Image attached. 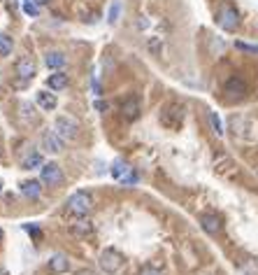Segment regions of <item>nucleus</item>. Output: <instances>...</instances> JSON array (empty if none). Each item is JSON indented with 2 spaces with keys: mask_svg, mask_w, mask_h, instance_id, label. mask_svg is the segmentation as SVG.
<instances>
[{
  "mask_svg": "<svg viewBox=\"0 0 258 275\" xmlns=\"http://www.w3.org/2000/svg\"><path fill=\"white\" fill-rule=\"evenodd\" d=\"M68 210L72 214H79V217H86V214L93 210V196L89 191H75V194L68 199Z\"/></svg>",
  "mask_w": 258,
  "mask_h": 275,
  "instance_id": "f257e3e1",
  "label": "nucleus"
},
{
  "mask_svg": "<svg viewBox=\"0 0 258 275\" xmlns=\"http://www.w3.org/2000/svg\"><path fill=\"white\" fill-rule=\"evenodd\" d=\"M54 131L58 133L63 140H75V138L79 135V122H77V117H72V114H61V117L56 119Z\"/></svg>",
  "mask_w": 258,
  "mask_h": 275,
  "instance_id": "f03ea898",
  "label": "nucleus"
},
{
  "mask_svg": "<svg viewBox=\"0 0 258 275\" xmlns=\"http://www.w3.org/2000/svg\"><path fill=\"white\" fill-rule=\"evenodd\" d=\"M217 24L221 26L223 31H235L240 26V12L235 10L230 3H223L221 7H219V14H217Z\"/></svg>",
  "mask_w": 258,
  "mask_h": 275,
  "instance_id": "7ed1b4c3",
  "label": "nucleus"
},
{
  "mask_svg": "<svg viewBox=\"0 0 258 275\" xmlns=\"http://www.w3.org/2000/svg\"><path fill=\"white\" fill-rule=\"evenodd\" d=\"M112 178L121 184H135L137 182L135 168H133L128 161H123V159H117V161L112 163Z\"/></svg>",
  "mask_w": 258,
  "mask_h": 275,
  "instance_id": "20e7f679",
  "label": "nucleus"
},
{
  "mask_svg": "<svg viewBox=\"0 0 258 275\" xmlns=\"http://www.w3.org/2000/svg\"><path fill=\"white\" fill-rule=\"evenodd\" d=\"M121 266H123V254L119 250H114V247H107V250L100 254V268L105 270L107 275L119 273Z\"/></svg>",
  "mask_w": 258,
  "mask_h": 275,
  "instance_id": "39448f33",
  "label": "nucleus"
},
{
  "mask_svg": "<svg viewBox=\"0 0 258 275\" xmlns=\"http://www.w3.org/2000/svg\"><path fill=\"white\" fill-rule=\"evenodd\" d=\"M40 178L45 184H49V187H56V184L63 182V170L58 163H45L40 170Z\"/></svg>",
  "mask_w": 258,
  "mask_h": 275,
  "instance_id": "423d86ee",
  "label": "nucleus"
},
{
  "mask_svg": "<svg viewBox=\"0 0 258 275\" xmlns=\"http://www.w3.org/2000/svg\"><path fill=\"white\" fill-rule=\"evenodd\" d=\"M200 226H203L205 233L209 235H219L223 229V219L214 212H207V214H200Z\"/></svg>",
  "mask_w": 258,
  "mask_h": 275,
  "instance_id": "0eeeda50",
  "label": "nucleus"
},
{
  "mask_svg": "<svg viewBox=\"0 0 258 275\" xmlns=\"http://www.w3.org/2000/svg\"><path fill=\"white\" fill-rule=\"evenodd\" d=\"M140 98L137 96H131L126 98V101L121 103V117L126 119V122H135L137 117H140Z\"/></svg>",
  "mask_w": 258,
  "mask_h": 275,
  "instance_id": "6e6552de",
  "label": "nucleus"
},
{
  "mask_svg": "<svg viewBox=\"0 0 258 275\" xmlns=\"http://www.w3.org/2000/svg\"><path fill=\"white\" fill-rule=\"evenodd\" d=\"M42 147L51 154H58L63 149V138L56 131H45L42 133Z\"/></svg>",
  "mask_w": 258,
  "mask_h": 275,
  "instance_id": "1a4fd4ad",
  "label": "nucleus"
},
{
  "mask_svg": "<svg viewBox=\"0 0 258 275\" xmlns=\"http://www.w3.org/2000/svg\"><path fill=\"white\" fill-rule=\"evenodd\" d=\"M223 91L230 98H242L244 93H247V84H244V80H240V77H230V80L223 84Z\"/></svg>",
  "mask_w": 258,
  "mask_h": 275,
  "instance_id": "9d476101",
  "label": "nucleus"
},
{
  "mask_svg": "<svg viewBox=\"0 0 258 275\" xmlns=\"http://www.w3.org/2000/svg\"><path fill=\"white\" fill-rule=\"evenodd\" d=\"M16 75H19L24 82L35 77V63H33L31 56H24L19 63H16Z\"/></svg>",
  "mask_w": 258,
  "mask_h": 275,
  "instance_id": "9b49d317",
  "label": "nucleus"
},
{
  "mask_svg": "<svg viewBox=\"0 0 258 275\" xmlns=\"http://www.w3.org/2000/svg\"><path fill=\"white\" fill-rule=\"evenodd\" d=\"M68 268H70V261H68L66 254H54L49 259V270L54 275H61V273H68Z\"/></svg>",
  "mask_w": 258,
  "mask_h": 275,
  "instance_id": "f8f14e48",
  "label": "nucleus"
},
{
  "mask_svg": "<svg viewBox=\"0 0 258 275\" xmlns=\"http://www.w3.org/2000/svg\"><path fill=\"white\" fill-rule=\"evenodd\" d=\"M47 87H49L51 91H61V89H66L68 87V75L66 72H54V75H49Z\"/></svg>",
  "mask_w": 258,
  "mask_h": 275,
  "instance_id": "ddd939ff",
  "label": "nucleus"
},
{
  "mask_svg": "<svg viewBox=\"0 0 258 275\" xmlns=\"http://www.w3.org/2000/svg\"><path fill=\"white\" fill-rule=\"evenodd\" d=\"M66 61H68L66 54H61V51H47V56H45L47 68H63Z\"/></svg>",
  "mask_w": 258,
  "mask_h": 275,
  "instance_id": "4468645a",
  "label": "nucleus"
},
{
  "mask_svg": "<svg viewBox=\"0 0 258 275\" xmlns=\"http://www.w3.org/2000/svg\"><path fill=\"white\" fill-rule=\"evenodd\" d=\"M72 231H75L77 235H81V238H86V235H91L93 233V224L89 222V219H77L75 224H72Z\"/></svg>",
  "mask_w": 258,
  "mask_h": 275,
  "instance_id": "2eb2a0df",
  "label": "nucleus"
},
{
  "mask_svg": "<svg viewBox=\"0 0 258 275\" xmlns=\"http://www.w3.org/2000/svg\"><path fill=\"white\" fill-rule=\"evenodd\" d=\"M21 194L28 196V199H37V196H40V182H35V180L24 182L21 184Z\"/></svg>",
  "mask_w": 258,
  "mask_h": 275,
  "instance_id": "dca6fc26",
  "label": "nucleus"
},
{
  "mask_svg": "<svg viewBox=\"0 0 258 275\" xmlns=\"http://www.w3.org/2000/svg\"><path fill=\"white\" fill-rule=\"evenodd\" d=\"M37 103H40L45 110H54V107H56V96H54V93L40 91V93H37Z\"/></svg>",
  "mask_w": 258,
  "mask_h": 275,
  "instance_id": "f3484780",
  "label": "nucleus"
},
{
  "mask_svg": "<svg viewBox=\"0 0 258 275\" xmlns=\"http://www.w3.org/2000/svg\"><path fill=\"white\" fill-rule=\"evenodd\" d=\"M12 47H14L12 37L5 35V33H0V56H10V54H12Z\"/></svg>",
  "mask_w": 258,
  "mask_h": 275,
  "instance_id": "a211bd4d",
  "label": "nucleus"
},
{
  "mask_svg": "<svg viewBox=\"0 0 258 275\" xmlns=\"http://www.w3.org/2000/svg\"><path fill=\"white\" fill-rule=\"evenodd\" d=\"M35 166H45V163H42L40 152H33V154H28V156L24 159V168H35Z\"/></svg>",
  "mask_w": 258,
  "mask_h": 275,
  "instance_id": "6ab92c4d",
  "label": "nucleus"
},
{
  "mask_svg": "<svg viewBox=\"0 0 258 275\" xmlns=\"http://www.w3.org/2000/svg\"><path fill=\"white\" fill-rule=\"evenodd\" d=\"M119 14H121V3H119V0H114V3H112V7H110V12H107V21H110V24H117Z\"/></svg>",
  "mask_w": 258,
  "mask_h": 275,
  "instance_id": "aec40b11",
  "label": "nucleus"
},
{
  "mask_svg": "<svg viewBox=\"0 0 258 275\" xmlns=\"http://www.w3.org/2000/svg\"><path fill=\"white\" fill-rule=\"evenodd\" d=\"M207 117H209V124H212V131L217 133V135H223V124H221V119H219V114L209 112Z\"/></svg>",
  "mask_w": 258,
  "mask_h": 275,
  "instance_id": "412c9836",
  "label": "nucleus"
},
{
  "mask_svg": "<svg viewBox=\"0 0 258 275\" xmlns=\"http://www.w3.org/2000/svg\"><path fill=\"white\" fill-rule=\"evenodd\" d=\"M235 47H238L240 51H247V54H258V45H251V42L238 40V42H235Z\"/></svg>",
  "mask_w": 258,
  "mask_h": 275,
  "instance_id": "4be33fe9",
  "label": "nucleus"
},
{
  "mask_svg": "<svg viewBox=\"0 0 258 275\" xmlns=\"http://www.w3.org/2000/svg\"><path fill=\"white\" fill-rule=\"evenodd\" d=\"M242 270H247V275H258V259H247L242 264Z\"/></svg>",
  "mask_w": 258,
  "mask_h": 275,
  "instance_id": "5701e85b",
  "label": "nucleus"
},
{
  "mask_svg": "<svg viewBox=\"0 0 258 275\" xmlns=\"http://www.w3.org/2000/svg\"><path fill=\"white\" fill-rule=\"evenodd\" d=\"M24 12H26V14H31V16H37V14H40V7L26 0V3H24Z\"/></svg>",
  "mask_w": 258,
  "mask_h": 275,
  "instance_id": "b1692460",
  "label": "nucleus"
},
{
  "mask_svg": "<svg viewBox=\"0 0 258 275\" xmlns=\"http://www.w3.org/2000/svg\"><path fill=\"white\" fill-rule=\"evenodd\" d=\"M140 275H163V273L158 268H154V266H147V268H142Z\"/></svg>",
  "mask_w": 258,
  "mask_h": 275,
  "instance_id": "393cba45",
  "label": "nucleus"
},
{
  "mask_svg": "<svg viewBox=\"0 0 258 275\" xmlns=\"http://www.w3.org/2000/svg\"><path fill=\"white\" fill-rule=\"evenodd\" d=\"M24 229H26V231H28V233H31V235H35V238H37V235H40V229H37V226H35V224H26V226H24Z\"/></svg>",
  "mask_w": 258,
  "mask_h": 275,
  "instance_id": "a878e982",
  "label": "nucleus"
},
{
  "mask_svg": "<svg viewBox=\"0 0 258 275\" xmlns=\"http://www.w3.org/2000/svg\"><path fill=\"white\" fill-rule=\"evenodd\" d=\"M75 275H96L93 270H79V273H75Z\"/></svg>",
  "mask_w": 258,
  "mask_h": 275,
  "instance_id": "bb28decb",
  "label": "nucleus"
},
{
  "mask_svg": "<svg viewBox=\"0 0 258 275\" xmlns=\"http://www.w3.org/2000/svg\"><path fill=\"white\" fill-rule=\"evenodd\" d=\"M35 3H37V5H42V3H47V0H35Z\"/></svg>",
  "mask_w": 258,
  "mask_h": 275,
  "instance_id": "cd10ccee",
  "label": "nucleus"
},
{
  "mask_svg": "<svg viewBox=\"0 0 258 275\" xmlns=\"http://www.w3.org/2000/svg\"><path fill=\"white\" fill-rule=\"evenodd\" d=\"M0 240H3V229H0Z\"/></svg>",
  "mask_w": 258,
  "mask_h": 275,
  "instance_id": "c85d7f7f",
  "label": "nucleus"
}]
</instances>
